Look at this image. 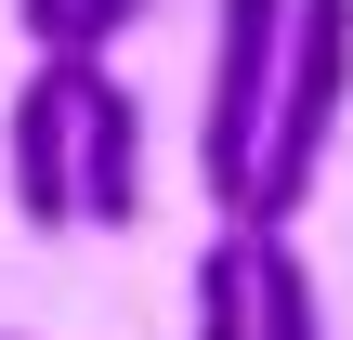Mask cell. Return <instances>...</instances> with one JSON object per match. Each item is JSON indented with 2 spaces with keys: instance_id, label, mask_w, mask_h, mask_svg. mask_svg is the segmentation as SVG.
<instances>
[{
  "instance_id": "1",
  "label": "cell",
  "mask_w": 353,
  "mask_h": 340,
  "mask_svg": "<svg viewBox=\"0 0 353 340\" xmlns=\"http://www.w3.org/2000/svg\"><path fill=\"white\" fill-rule=\"evenodd\" d=\"M341 105H353V0H288V79H275L262 183H249L236 236H301V197H314V170H327Z\"/></svg>"
},
{
  "instance_id": "2",
  "label": "cell",
  "mask_w": 353,
  "mask_h": 340,
  "mask_svg": "<svg viewBox=\"0 0 353 340\" xmlns=\"http://www.w3.org/2000/svg\"><path fill=\"white\" fill-rule=\"evenodd\" d=\"M275 79H288V0H210V79H196V183L223 197V223L262 183V131H275Z\"/></svg>"
},
{
  "instance_id": "3",
  "label": "cell",
  "mask_w": 353,
  "mask_h": 340,
  "mask_svg": "<svg viewBox=\"0 0 353 340\" xmlns=\"http://www.w3.org/2000/svg\"><path fill=\"white\" fill-rule=\"evenodd\" d=\"M0 157H13V210H26V236H79V66H65V52L26 66Z\"/></svg>"
},
{
  "instance_id": "4",
  "label": "cell",
  "mask_w": 353,
  "mask_h": 340,
  "mask_svg": "<svg viewBox=\"0 0 353 340\" xmlns=\"http://www.w3.org/2000/svg\"><path fill=\"white\" fill-rule=\"evenodd\" d=\"M79 66V223L92 236H131L144 223V92L118 79V66H92V52H65Z\"/></svg>"
},
{
  "instance_id": "5",
  "label": "cell",
  "mask_w": 353,
  "mask_h": 340,
  "mask_svg": "<svg viewBox=\"0 0 353 340\" xmlns=\"http://www.w3.org/2000/svg\"><path fill=\"white\" fill-rule=\"evenodd\" d=\"M249 340H327L301 236H249Z\"/></svg>"
},
{
  "instance_id": "6",
  "label": "cell",
  "mask_w": 353,
  "mask_h": 340,
  "mask_svg": "<svg viewBox=\"0 0 353 340\" xmlns=\"http://www.w3.org/2000/svg\"><path fill=\"white\" fill-rule=\"evenodd\" d=\"M183 340H249V236H236V223L196 249V301H183Z\"/></svg>"
},
{
  "instance_id": "7",
  "label": "cell",
  "mask_w": 353,
  "mask_h": 340,
  "mask_svg": "<svg viewBox=\"0 0 353 340\" xmlns=\"http://www.w3.org/2000/svg\"><path fill=\"white\" fill-rule=\"evenodd\" d=\"M144 13H157V0H79V13H65V39H52V52H92V66H105V52H118V39H131V26H144Z\"/></svg>"
},
{
  "instance_id": "8",
  "label": "cell",
  "mask_w": 353,
  "mask_h": 340,
  "mask_svg": "<svg viewBox=\"0 0 353 340\" xmlns=\"http://www.w3.org/2000/svg\"><path fill=\"white\" fill-rule=\"evenodd\" d=\"M65 13H79V0H26V26H39V52L65 39Z\"/></svg>"
}]
</instances>
